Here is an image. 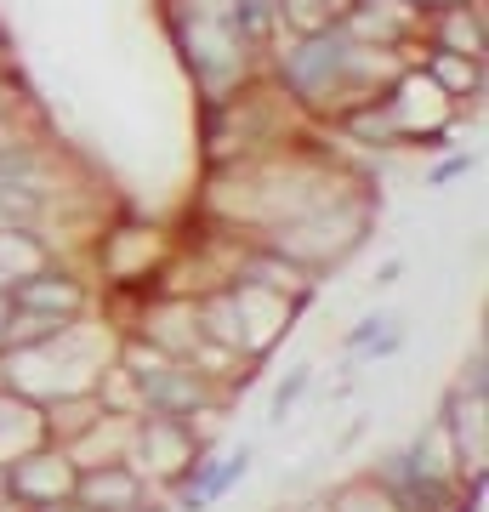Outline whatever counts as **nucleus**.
I'll use <instances>...</instances> for the list:
<instances>
[{
    "label": "nucleus",
    "mask_w": 489,
    "mask_h": 512,
    "mask_svg": "<svg viewBox=\"0 0 489 512\" xmlns=\"http://www.w3.org/2000/svg\"><path fill=\"white\" fill-rule=\"evenodd\" d=\"M80 473L63 450H29V456L6 461V501H23V507H52V501H69Z\"/></svg>",
    "instance_id": "nucleus-1"
},
{
    "label": "nucleus",
    "mask_w": 489,
    "mask_h": 512,
    "mask_svg": "<svg viewBox=\"0 0 489 512\" xmlns=\"http://www.w3.org/2000/svg\"><path fill=\"white\" fill-rule=\"evenodd\" d=\"M137 461L154 478H177L194 467V427H182L171 416H154L137 427Z\"/></svg>",
    "instance_id": "nucleus-2"
},
{
    "label": "nucleus",
    "mask_w": 489,
    "mask_h": 512,
    "mask_svg": "<svg viewBox=\"0 0 489 512\" xmlns=\"http://www.w3.org/2000/svg\"><path fill=\"white\" fill-rule=\"evenodd\" d=\"M74 495H80V507H91V512H137L143 507V473L126 467V461H109V467L80 473Z\"/></svg>",
    "instance_id": "nucleus-3"
},
{
    "label": "nucleus",
    "mask_w": 489,
    "mask_h": 512,
    "mask_svg": "<svg viewBox=\"0 0 489 512\" xmlns=\"http://www.w3.org/2000/svg\"><path fill=\"white\" fill-rule=\"evenodd\" d=\"M6 302L12 308H23V313H52V319H74V313L86 308V291L74 285V279H63V274H29V279H18L12 291H6Z\"/></svg>",
    "instance_id": "nucleus-4"
},
{
    "label": "nucleus",
    "mask_w": 489,
    "mask_h": 512,
    "mask_svg": "<svg viewBox=\"0 0 489 512\" xmlns=\"http://www.w3.org/2000/svg\"><path fill=\"white\" fill-rule=\"evenodd\" d=\"M137 387H143V416L154 410V416H194V404L205 399V382H200V370H177V365H165L154 370V376H137Z\"/></svg>",
    "instance_id": "nucleus-5"
},
{
    "label": "nucleus",
    "mask_w": 489,
    "mask_h": 512,
    "mask_svg": "<svg viewBox=\"0 0 489 512\" xmlns=\"http://www.w3.org/2000/svg\"><path fill=\"white\" fill-rule=\"evenodd\" d=\"M239 285L285 296V302H302V296H308V268H302V262H285V251H262L239 268Z\"/></svg>",
    "instance_id": "nucleus-6"
},
{
    "label": "nucleus",
    "mask_w": 489,
    "mask_h": 512,
    "mask_svg": "<svg viewBox=\"0 0 489 512\" xmlns=\"http://www.w3.org/2000/svg\"><path fill=\"white\" fill-rule=\"evenodd\" d=\"M450 439H455V467L472 473V478L484 473V456H489V439H484V387H472V404H455Z\"/></svg>",
    "instance_id": "nucleus-7"
},
{
    "label": "nucleus",
    "mask_w": 489,
    "mask_h": 512,
    "mask_svg": "<svg viewBox=\"0 0 489 512\" xmlns=\"http://www.w3.org/2000/svg\"><path fill=\"white\" fill-rule=\"evenodd\" d=\"M433 74L444 80V92H472V86H478V63H472V57H455V52H438Z\"/></svg>",
    "instance_id": "nucleus-8"
},
{
    "label": "nucleus",
    "mask_w": 489,
    "mask_h": 512,
    "mask_svg": "<svg viewBox=\"0 0 489 512\" xmlns=\"http://www.w3.org/2000/svg\"><path fill=\"white\" fill-rule=\"evenodd\" d=\"M285 18L296 23L302 35H325L330 12H325V0H285Z\"/></svg>",
    "instance_id": "nucleus-9"
},
{
    "label": "nucleus",
    "mask_w": 489,
    "mask_h": 512,
    "mask_svg": "<svg viewBox=\"0 0 489 512\" xmlns=\"http://www.w3.org/2000/svg\"><path fill=\"white\" fill-rule=\"evenodd\" d=\"M29 512H91V507H74V501H52V507H29Z\"/></svg>",
    "instance_id": "nucleus-10"
},
{
    "label": "nucleus",
    "mask_w": 489,
    "mask_h": 512,
    "mask_svg": "<svg viewBox=\"0 0 489 512\" xmlns=\"http://www.w3.org/2000/svg\"><path fill=\"white\" fill-rule=\"evenodd\" d=\"M302 512H330V501H313V507H302Z\"/></svg>",
    "instance_id": "nucleus-11"
},
{
    "label": "nucleus",
    "mask_w": 489,
    "mask_h": 512,
    "mask_svg": "<svg viewBox=\"0 0 489 512\" xmlns=\"http://www.w3.org/2000/svg\"><path fill=\"white\" fill-rule=\"evenodd\" d=\"M0 495H6V467H0Z\"/></svg>",
    "instance_id": "nucleus-12"
}]
</instances>
